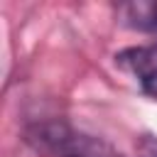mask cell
<instances>
[{
    "mask_svg": "<svg viewBox=\"0 0 157 157\" xmlns=\"http://www.w3.org/2000/svg\"><path fill=\"white\" fill-rule=\"evenodd\" d=\"M115 66L128 71L137 83L140 91L157 101V39L150 44L125 47L115 54Z\"/></svg>",
    "mask_w": 157,
    "mask_h": 157,
    "instance_id": "7a4b0ae2",
    "label": "cell"
},
{
    "mask_svg": "<svg viewBox=\"0 0 157 157\" xmlns=\"http://www.w3.org/2000/svg\"><path fill=\"white\" fill-rule=\"evenodd\" d=\"M137 155L140 157H157V137L155 135H142L137 142Z\"/></svg>",
    "mask_w": 157,
    "mask_h": 157,
    "instance_id": "277c9868",
    "label": "cell"
},
{
    "mask_svg": "<svg viewBox=\"0 0 157 157\" xmlns=\"http://www.w3.org/2000/svg\"><path fill=\"white\" fill-rule=\"evenodd\" d=\"M118 17L125 27L157 34V2L155 0H132L118 5Z\"/></svg>",
    "mask_w": 157,
    "mask_h": 157,
    "instance_id": "3957f363",
    "label": "cell"
},
{
    "mask_svg": "<svg viewBox=\"0 0 157 157\" xmlns=\"http://www.w3.org/2000/svg\"><path fill=\"white\" fill-rule=\"evenodd\" d=\"M22 140L39 157H120L115 147L66 118H34L22 125Z\"/></svg>",
    "mask_w": 157,
    "mask_h": 157,
    "instance_id": "6da1fadb",
    "label": "cell"
}]
</instances>
